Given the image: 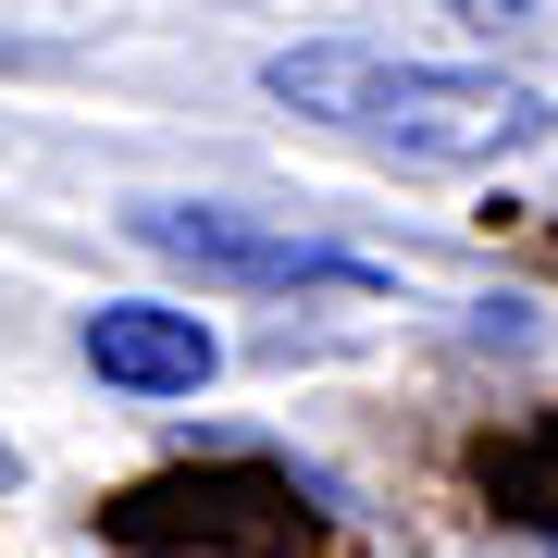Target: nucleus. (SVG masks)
Returning a JSON list of instances; mask_svg holds the SVG:
<instances>
[{
    "instance_id": "f257e3e1",
    "label": "nucleus",
    "mask_w": 558,
    "mask_h": 558,
    "mask_svg": "<svg viewBox=\"0 0 558 558\" xmlns=\"http://www.w3.org/2000/svg\"><path fill=\"white\" fill-rule=\"evenodd\" d=\"M260 100L311 112L323 137L398 161V174H484V161L534 149L546 100L509 75H472V62H398V50H360V38H299L260 62Z\"/></svg>"
},
{
    "instance_id": "f03ea898",
    "label": "nucleus",
    "mask_w": 558,
    "mask_h": 558,
    "mask_svg": "<svg viewBox=\"0 0 558 558\" xmlns=\"http://www.w3.org/2000/svg\"><path fill=\"white\" fill-rule=\"evenodd\" d=\"M100 534L137 546V558H299L311 546V497H299V472L223 447L211 472L124 484V497L100 509Z\"/></svg>"
},
{
    "instance_id": "7ed1b4c3",
    "label": "nucleus",
    "mask_w": 558,
    "mask_h": 558,
    "mask_svg": "<svg viewBox=\"0 0 558 558\" xmlns=\"http://www.w3.org/2000/svg\"><path fill=\"white\" fill-rule=\"evenodd\" d=\"M124 236L161 248L199 286H236V299H299V286H348L360 299V286H385V260H360L336 236H286V223H260V211H211V199H137Z\"/></svg>"
},
{
    "instance_id": "20e7f679",
    "label": "nucleus",
    "mask_w": 558,
    "mask_h": 558,
    "mask_svg": "<svg viewBox=\"0 0 558 558\" xmlns=\"http://www.w3.org/2000/svg\"><path fill=\"white\" fill-rule=\"evenodd\" d=\"M87 373L124 385V398H199L223 373V336L174 299H100L87 311Z\"/></svg>"
},
{
    "instance_id": "39448f33",
    "label": "nucleus",
    "mask_w": 558,
    "mask_h": 558,
    "mask_svg": "<svg viewBox=\"0 0 558 558\" xmlns=\"http://www.w3.org/2000/svg\"><path fill=\"white\" fill-rule=\"evenodd\" d=\"M484 484L521 509V521H546L558 534V410L534 422V435H509V447H484Z\"/></svg>"
},
{
    "instance_id": "423d86ee",
    "label": "nucleus",
    "mask_w": 558,
    "mask_h": 558,
    "mask_svg": "<svg viewBox=\"0 0 558 558\" xmlns=\"http://www.w3.org/2000/svg\"><path fill=\"white\" fill-rule=\"evenodd\" d=\"M447 25H484V38H521V25H534V0H435Z\"/></svg>"
},
{
    "instance_id": "0eeeda50",
    "label": "nucleus",
    "mask_w": 558,
    "mask_h": 558,
    "mask_svg": "<svg viewBox=\"0 0 558 558\" xmlns=\"http://www.w3.org/2000/svg\"><path fill=\"white\" fill-rule=\"evenodd\" d=\"M0 484H13V447H0Z\"/></svg>"
}]
</instances>
